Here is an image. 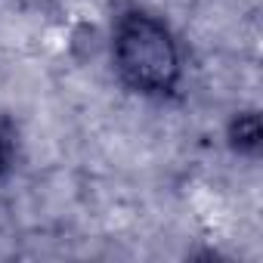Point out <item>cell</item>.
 I'll list each match as a JSON object with an SVG mask.
<instances>
[{"instance_id": "cell-1", "label": "cell", "mask_w": 263, "mask_h": 263, "mask_svg": "<svg viewBox=\"0 0 263 263\" xmlns=\"http://www.w3.org/2000/svg\"><path fill=\"white\" fill-rule=\"evenodd\" d=\"M115 68L143 96H167L180 81V53L171 31L149 13L127 10L115 25Z\"/></svg>"}, {"instance_id": "cell-2", "label": "cell", "mask_w": 263, "mask_h": 263, "mask_svg": "<svg viewBox=\"0 0 263 263\" xmlns=\"http://www.w3.org/2000/svg\"><path fill=\"white\" fill-rule=\"evenodd\" d=\"M229 140H232V146H235L238 152L254 155V152L260 149V118H257L254 111L238 115V118L229 124Z\"/></svg>"}]
</instances>
